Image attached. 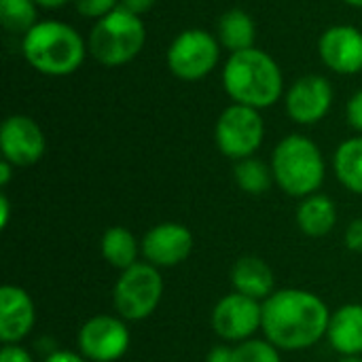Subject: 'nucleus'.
<instances>
[{"mask_svg": "<svg viewBox=\"0 0 362 362\" xmlns=\"http://www.w3.org/2000/svg\"><path fill=\"white\" fill-rule=\"evenodd\" d=\"M329 320L325 301L308 291H278L263 301L261 329L267 341L282 350L312 348L327 335Z\"/></svg>", "mask_w": 362, "mask_h": 362, "instance_id": "1", "label": "nucleus"}, {"mask_svg": "<svg viewBox=\"0 0 362 362\" xmlns=\"http://www.w3.org/2000/svg\"><path fill=\"white\" fill-rule=\"evenodd\" d=\"M223 89L233 104L257 110L274 106L284 95V76L278 62L263 49L229 53L223 66Z\"/></svg>", "mask_w": 362, "mask_h": 362, "instance_id": "2", "label": "nucleus"}, {"mask_svg": "<svg viewBox=\"0 0 362 362\" xmlns=\"http://www.w3.org/2000/svg\"><path fill=\"white\" fill-rule=\"evenodd\" d=\"M85 38L66 21L45 19L21 36V53L30 68L45 76L76 72L87 55Z\"/></svg>", "mask_w": 362, "mask_h": 362, "instance_id": "3", "label": "nucleus"}, {"mask_svg": "<svg viewBox=\"0 0 362 362\" xmlns=\"http://www.w3.org/2000/svg\"><path fill=\"white\" fill-rule=\"evenodd\" d=\"M325 159L314 140L291 134L278 142L272 157V172L278 187L293 197L314 195L325 180Z\"/></svg>", "mask_w": 362, "mask_h": 362, "instance_id": "4", "label": "nucleus"}, {"mask_svg": "<svg viewBox=\"0 0 362 362\" xmlns=\"http://www.w3.org/2000/svg\"><path fill=\"white\" fill-rule=\"evenodd\" d=\"M146 42V25L140 15L117 6L98 19L89 32L87 47L93 59L106 68H119L140 55Z\"/></svg>", "mask_w": 362, "mask_h": 362, "instance_id": "5", "label": "nucleus"}, {"mask_svg": "<svg viewBox=\"0 0 362 362\" xmlns=\"http://www.w3.org/2000/svg\"><path fill=\"white\" fill-rule=\"evenodd\" d=\"M221 62V42L216 34L202 28H187L174 36L168 47L165 64L168 70L187 83L206 78L216 70Z\"/></svg>", "mask_w": 362, "mask_h": 362, "instance_id": "6", "label": "nucleus"}, {"mask_svg": "<svg viewBox=\"0 0 362 362\" xmlns=\"http://www.w3.org/2000/svg\"><path fill=\"white\" fill-rule=\"evenodd\" d=\"M265 138V123L261 117V110L244 106V104H231L227 106L214 125V140L218 151L235 161L255 157L259 146Z\"/></svg>", "mask_w": 362, "mask_h": 362, "instance_id": "7", "label": "nucleus"}, {"mask_svg": "<svg viewBox=\"0 0 362 362\" xmlns=\"http://www.w3.org/2000/svg\"><path fill=\"white\" fill-rule=\"evenodd\" d=\"M163 295V280L155 265L136 263L121 274L115 284V308L127 320H144L159 305Z\"/></svg>", "mask_w": 362, "mask_h": 362, "instance_id": "8", "label": "nucleus"}, {"mask_svg": "<svg viewBox=\"0 0 362 362\" xmlns=\"http://www.w3.org/2000/svg\"><path fill=\"white\" fill-rule=\"evenodd\" d=\"M286 115L299 125H314L322 121L333 106V85L327 76H299L284 93Z\"/></svg>", "mask_w": 362, "mask_h": 362, "instance_id": "9", "label": "nucleus"}, {"mask_svg": "<svg viewBox=\"0 0 362 362\" xmlns=\"http://www.w3.org/2000/svg\"><path fill=\"white\" fill-rule=\"evenodd\" d=\"M47 140L40 125L28 115H11L0 127L2 157L15 168H28L40 161Z\"/></svg>", "mask_w": 362, "mask_h": 362, "instance_id": "10", "label": "nucleus"}, {"mask_svg": "<svg viewBox=\"0 0 362 362\" xmlns=\"http://www.w3.org/2000/svg\"><path fill=\"white\" fill-rule=\"evenodd\" d=\"M78 348L93 362L119 361L129 348V331L115 316H95L78 331Z\"/></svg>", "mask_w": 362, "mask_h": 362, "instance_id": "11", "label": "nucleus"}, {"mask_svg": "<svg viewBox=\"0 0 362 362\" xmlns=\"http://www.w3.org/2000/svg\"><path fill=\"white\" fill-rule=\"evenodd\" d=\"M263 322V305L240 293L223 297L212 312V327L216 335L227 341H246Z\"/></svg>", "mask_w": 362, "mask_h": 362, "instance_id": "12", "label": "nucleus"}, {"mask_svg": "<svg viewBox=\"0 0 362 362\" xmlns=\"http://www.w3.org/2000/svg\"><path fill=\"white\" fill-rule=\"evenodd\" d=\"M318 55L322 64L344 76L362 72V32L350 23H335L320 34Z\"/></svg>", "mask_w": 362, "mask_h": 362, "instance_id": "13", "label": "nucleus"}, {"mask_svg": "<svg viewBox=\"0 0 362 362\" xmlns=\"http://www.w3.org/2000/svg\"><path fill=\"white\" fill-rule=\"evenodd\" d=\"M193 248V235L178 223H161L142 240V252L155 267H174L182 263Z\"/></svg>", "mask_w": 362, "mask_h": 362, "instance_id": "14", "label": "nucleus"}, {"mask_svg": "<svg viewBox=\"0 0 362 362\" xmlns=\"http://www.w3.org/2000/svg\"><path fill=\"white\" fill-rule=\"evenodd\" d=\"M34 301L19 286L0 288V339L4 344H17L34 327Z\"/></svg>", "mask_w": 362, "mask_h": 362, "instance_id": "15", "label": "nucleus"}, {"mask_svg": "<svg viewBox=\"0 0 362 362\" xmlns=\"http://www.w3.org/2000/svg\"><path fill=\"white\" fill-rule=\"evenodd\" d=\"M327 337L331 346L346 356L362 354V305L339 308L329 320Z\"/></svg>", "mask_w": 362, "mask_h": 362, "instance_id": "16", "label": "nucleus"}, {"mask_svg": "<svg viewBox=\"0 0 362 362\" xmlns=\"http://www.w3.org/2000/svg\"><path fill=\"white\" fill-rule=\"evenodd\" d=\"M231 284L240 295L257 301L267 299L274 288V272L265 261L257 257H244L231 269Z\"/></svg>", "mask_w": 362, "mask_h": 362, "instance_id": "17", "label": "nucleus"}, {"mask_svg": "<svg viewBox=\"0 0 362 362\" xmlns=\"http://www.w3.org/2000/svg\"><path fill=\"white\" fill-rule=\"evenodd\" d=\"M216 38L221 47L229 53L252 49L257 40L255 19L244 8H229L221 15L216 23Z\"/></svg>", "mask_w": 362, "mask_h": 362, "instance_id": "18", "label": "nucleus"}, {"mask_svg": "<svg viewBox=\"0 0 362 362\" xmlns=\"http://www.w3.org/2000/svg\"><path fill=\"white\" fill-rule=\"evenodd\" d=\"M297 223L305 235L322 238L333 231V227L337 223V208L331 197L314 193V195L305 197L303 204L299 206Z\"/></svg>", "mask_w": 362, "mask_h": 362, "instance_id": "19", "label": "nucleus"}, {"mask_svg": "<svg viewBox=\"0 0 362 362\" xmlns=\"http://www.w3.org/2000/svg\"><path fill=\"white\" fill-rule=\"evenodd\" d=\"M333 170L346 189L362 195V136L348 138L339 144L333 157Z\"/></svg>", "mask_w": 362, "mask_h": 362, "instance_id": "20", "label": "nucleus"}, {"mask_svg": "<svg viewBox=\"0 0 362 362\" xmlns=\"http://www.w3.org/2000/svg\"><path fill=\"white\" fill-rule=\"evenodd\" d=\"M102 255L117 269H129L138 261V242L125 227H110L102 238Z\"/></svg>", "mask_w": 362, "mask_h": 362, "instance_id": "21", "label": "nucleus"}, {"mask_svg": "<svg viewBox=\"0 0 362 362\" xmlns=\"http://www.w3.org/2000/svg\"><path fill=\"white\" fill-rule=\"evenodd\" d=\"M0 23L11 34H25L38 23V4L34 0H0Z\"/></svg>", "mask_w": 362, "mask_h": 362, "instance_id": "22", "label": "nucleus"}, {"mask_svg": "<svg viewBox=\"0 0 362 362\" xmlns=\"http://www.w3.org/2000/svg\"><path fill=\"white\" fill-rule=\"evenodd\" d=\"M233 176H235L238 187L250 195H263L272 187V180H274L272 168L257 157H248V159L238 161Z\"/></svg>", "mask_w": 362, "mask_h": 362, "instance_id": "23", "label": "nucleus"}, {"mask_svg": "<svg viewBox=\"0 0 362 362\" xmlns=\"http://www.w3.org/2000/svg\"><path fill=\"white\" fill-rule=\"evenodd\" d=\"M233 362H280V354L272 341L246 339L233 350Z\"/></svg>", "mask_w": 362, "mask_h": 362, "instance_id": "24", "label": "nucleus"}, {"mask_svg": "<svg viewBox=\"0 0 362 362\" xmlns=\"http://www.w3.org/2000/svg\"><path fill=\"white\" fill-rule=\"evenodd\" d=\"M76 13L85 19H102L119 6V0H72Z\"/></svg>", "mask_w": 362, "mask_h": 362, "instance_id": "25", "label": "nucleus"}, {"mask_svg": "<svg viewBox=\"0 0 362 362\" xmlns=\"http://www.w3.org/2000/svg\"><path fill=\"white\" fill-rule=\"evenodd\" d=\"M346 117L352 129L362 134V89H358L346 104Z\"/></svg>", "mask_w": 362, "mask_h": 362, "instance_id": "26", "label": "nucleus"}, {"mask_svg": "<svg viewBox=\"0 0 362 362\" xmlns=\"http://www.w3.org/2000/svg\"><path fill=\"white\" fill-rule=\"evenodd\" d=\"M346 244H348L350 250L362 252V218L350 223V227L346 231Z\"/></svg>", "mask_w": 362, "mask_h": 362, "instance_id": "27", "label": "nucleus"}, {"mask_svg": "<svg viewBox=\"0 0 362 362\" xmlns=\"http://www.w3.org/2000/svg\"><path fill=\"white\" fill-rule=\"evenodd\" d=\"M0 362H32V356L23 348L6 344L0 352Z\"/></svg>", "mask_w": 362, "mask_h": 362, "instance_id": "28", "label": "nucleus"}, {"mask_svg": "<svg viewBox=\"0 0 362 362\" xmlns=\"http://www.w3.org/2000/svg\"><path fill=\"white\" fill-rule=\"evenodd\" d=\"M157 0H119V6H123L125 11L134 13V15H146L153 6H155Z\"/></svg>", "mask_w": 362, "mask_h": 362, "instance_id": "29", "label": "nucleus"}, {"mask_svg": "<svg viewBox=\"0 0 362 362\" xmlns=\"http://www.w3.org/2000/svg\"><path fill=\"white\" fill-rule=\"evenodd\" d=\"M208 362H233V350L225 348V346H216L210 350Z\"/></svg>", "mask_w": 362, "mask_h": 362, "instance_id": "30", "label": "nucleus"}, {"mask_svg": "<svg viewBox=\"0 0 362 362\" xmlns=\"http://www.w3.org/2000/svg\"><path fill=\"white\" fill-rule=\"evenodd\" d=\"M45 362H85L78 354H72V352H53L51 356H47Z\"/></svg>", "mask_w": 362, "mask_h": 362, "instance_id": "31", "label": "nucleus"}, {"mask_svg": "<svg viewBox=\"0 0 362 362\" xmlns=\"http://www.w3.org/2000/svg\"><path fill=\"white\" fill-rule=\"evenodd\" d=\"M8 214H11V206L6 195H0V227L4 229L8 225Z\"/></svg>", "mask_w": 362, "mask_h": 362, "instance_id": "32", "label": "nucleus"}, {"mask_svg": "<svg viewBox=\"0 0 362 362\" xmlns=\"http://www.w3.org/2000/svg\"><path fill=\"white\" fill-rule=\"evenodd\" d=\"M11 168H15V165L8 163L6 159H2V163H0V185L2 187H6L8 180H11Z\"/></svg>", "mask_w": 362, "mask_h": 362, "instance_id": "33", "label": "nucleus"}, {"mask_svg": "<svg viewBox=\"0 0 362 362\" xmlns=\"http://www.w3.org/2000/svg\"><path fill=\"white\" fill-rule=\"evenodd\" d=\"M40 8H62V6H66L68 2H72V0H34Z\"/></svg>", "mask_w": 362, "mask_h": 362, "instance_id": "34", "label": "nucleus"}, {"mask_svg": "<svg viewBox=\"0 0 362 362\" xmlns=\"http://www.w3.org/2000/svg\"><path fill=\"white\" fill-rule=\"evenodd\" d=\"M341 2H346V4H350L354 8H362V0H341Z\"/></svg>", "mask_w": 362, "mask_h": 362, "instance_id": "35", "label": "nucleus"}, {"mask_svg": "<svg viewBox=\"0 0 362 362\" xmlns=\"http://www.w3.org/2000/svg\"><path fill=\"white\" fill-rule=\"evenodd\" d=\"M341 362H362V361L358 358V356H346Z\"/></svg>", "mask_w": 362, "mask_h": 362, "instance_id": "36", "label": "nucleus"}]
</instances>
